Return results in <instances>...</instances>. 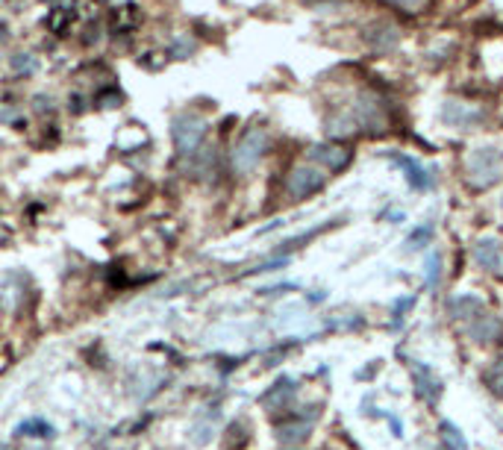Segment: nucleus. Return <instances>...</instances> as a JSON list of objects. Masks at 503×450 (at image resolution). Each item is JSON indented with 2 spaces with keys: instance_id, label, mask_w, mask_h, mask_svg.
I'll list each match as a JSON object with an SVG mask.
<instances>
[{
  "instance_id": "11",
  "label": "nucleus",
  "mask_w": 503,
  "mask_h": 450,
  "mask_svg": "<svg viewBox=\"0 0 503 450\" xmlns=\"http://www.w3.org/2000/svg\"><path fill=\"white\" fill-rule=\"evenodd\" d=\"M392 162H395L397 168H404V177H407V183H409L412 192H430L433 185H436L433 171L424 168L418 159H412V156H407V154H392Z\"/></svg>"
},
{
  "instance_id": "14",
  "label": "nucleus",
  "mask_w": 503,
  "mask_h": 450,
  "mask_svg": "<svg viewBox=\"0 0 503 450\" xmlns=\"http://www.w3.org/2000/svg\"><path fill=\"white\" fill-rule=\"evenodd\" d=\"M295 392H297V385H295L292 380H280V383H277L266 397H262V404H266V409H268V412L286 409V406H288V400L295 397Z\"/></svg>"
},
{
  "instance_id": "17",
  "label": "nucleus",
  "mask_w": 503,
  "mask_h": 450,
  "mask_svg": "<svg viewBox=\"0 0 503 450\" xmlns=\"http://www.w3.org/2000/svg\"><path fill=\"white\" fill-rule=\"evenodd\" d=\"M427 289H436L438 283H442V256L438 254H427Z\"/></svg>"
},
{
  "instance_id": "13",
  "label": "nucleus",
  "mask_w": 503,
  "mask_h": 450,
  "mask_svg": "<svg viewBox=\"0 0 503 450\" xmlns=\"http://www.w3.org/2000/svg\"><path fill=\"white\" fill-rule=\"evenodd\" d=\"M483 309H486L483 297H477V295H457L448 300V315L457 321H471L474 315H480Z\"/></svg>"
},
{
  "instance_id": "6",
  "label": "nucleus",
  "mask_w": 503,
  "mask_h": 450,
  "mask_svg": "<svg viewBox=\"0 0 503 450\" xmlns=\"http://www.w3.org/2000/svg\"><path fill=\"white\" fill-rule=\"evenodd\" d=\"M400 27L395 21L388 18H377L371 21L366 30H362V42H366V47L371 50L374 56H388L395 54V50L400 47Z\"/></svg>"
},
{
  "instance_id": "8",
  "label": "nucleus",
  "mask_w": 503,
  "mask_h": 450,
  "mask_svg": "<svg viewBox=\"0 0 503 450\" xmlns=\"http://www.w3.org/2000/svg\"><path fill=\"white\" fill-rule=\"evenodd\" d=\"M309 162L321 165L327 174H342L350 162H354V147L342 142H327V145H312L309 147Z\"/></svg>"
},
{
  "instance_id": "16",
  "label": "nucleus",
  "mask_w": 503,
  "mask_h": 450,
  "mask_svg": "<svg viewBox=\"0 0 503 450\" xmlns=\"http://www.w3.org/2000/svg\"><path fill=\"white\" fill-rule=\"evenodd\" d=\"M383 4L407 12V15H424V12L433 6V0H383Z\"/></svg>"
},
{
  "instance_id": "18",
  "label": "nucleus",
  "mask_w": 503,
  "mask_h": 450,
  "mask_svg": "<svg viewBox=\"0 0 503 450\" xmlns=\"http://www.w3.org/2000/svg\"><path fill=\"white\" fill-rule=\"evenodd\" d=\"M438 430H442V439L448 442L450 450H465V447H468V442H465V435H462L450 421H442V427H438Z\"/></svg>"
},
{
  "instance_id": "12",
  "label": "nucleus",
  "mask_w": 503,
  "mask_h": 450,
  "mask_svg": "<svg viewBox=\"0 0 503 450\" xmlns=\"http://www.w3.org/2000/svg\"><path fill=\"white\" fill-rule=\"evenodd\" d=\"M412 377H415V392H418V397L430 400V404H436L438 395H442V380L436 377L433 368H427L424 362H412Z\"/></svg>"
},
{
  "instance_id": "23",
  "label": "nucleus",
  "mask_w": 503,
  "mask_h": 450,
  "mask_svg": "<svg viewBox=\"0 0 503 450\" xmlns=\"http://www.w3.org/2000/svg\"><path fill=\"white\" fill-rule=\"evenodd\" d=\"M412 306H415V297H400V300H395V306H392L395 321L400 324V318H404V312H407V309H412Z\"/></svg>"
},
{
  "instance_id": "22",
  "label": "nucleus",
  "mask_w": 503,
  "mask_h": 450,
  "mask_svg": "<svg viewBox=\"0 0 503 450\" xmlns=\"http://www.w3.org/2000/svg\"><path fill=\"white\" fill-rule=\"evenodd\" d=\"M195 50H197V45L188 39V35H177V42L171 45V56H180L183 59L188 54H195Z\"/></svg>"
},
{
  "instance_id": "1",
  "label": "nucleus",
  "mask_w": 503,
  "mask_h": 450,
  "mask_svg": "<svg viewBox=\"0 0 503 450\" xmlns=\"http://www.w3.org/2000/svg\"><path fill=\"white\" fill-rule=\"evenodd\" d=\"M347 112L354 115L357 121V130L362 135H368V139H380V135H388L392 133V112H395V104L388 100L383 92L377 89H362L354 104L347 106Z\"/></svg>"
},
{
  "instance_id": "10",
  "label": "nucleus",
  "mask_w": 503,
  "mask_h": 450,
  "mask_svg": "<svg viewBox=\"0 0 503 450\" xmlns=\"http://www.w3.org/2000/svg\"><path fill=\"white\" fill-rule=\"evenodd\" d=\"M468 335L483 347L498 345V342H503V318H498V315H492V312L483 309L480 315H474L468 321Z\"/></svg>"
},
{
  "instance_id": "21",
  "label": "nucleus",
  "mask_w": 503,
  "mask_h": 450,
  "mask_svg": "<svg viewBox=\"0 0 503 450\" xmlns=\"http://www.w3.org/2000/svg\"><path fill=\"white\" fill-rule=\"evenodd\" d=\"M486 383H488V389H492L498 397H503V356L486 371Z\"/></svg>"
},
{
  "instance_id": "20",
  "label": "nucleus",
  "mask_w": 503,
  "mask_h": 450,
  "mask_svg": "<svg viewBox=\"0 0 503 450\" xmlns=\"http://www.w3.org/2000/svg\"><path fill=\"white\" fill-rule=\"evenodd\" d=\"M430 239H433V227H430V224H421V227H415V230L409 233L407 245H409L412 250H421V247L430 245Z\"/></svg>"
},
{
  "instance_id": "9",
  "label": "nucleus",
  "mask_w": 503,
  "mask_h": 450,
  "mask_svg": "<svg viewBox=\"0 0 503 450\" xmlns=\"http://www.w3.org/2000/svg\"><path fill=\"white\" fill-rule=\"evenodd\" d=\"M471 256H474L477 268H480V271H488V274H495V277H503V245H500V239H492V235L477 239L474 247H471Z\"/></svg>"
},
{
  "instance_id": "24",
  "label": "nucleus",
  "mask_w": 503,
  "mask_h": 450,
  "mask_svg": "<svg viewBox=\"0 0 503 450\" xmlns=\"http://www.w3.org/2000/svg\"><path fill=\"white\" fill-rule=\"evenodd\" d=\"M9 39V33H6V24H0V45H4Z\"/></svg>"
},
{
  "instance_id": "25",
  "label": "nucleus",
  "mask_w": 503,
  "mask_h": 450,
  "mask_svg": "<svg viewBox=\"0 0 503 450\" xmlns=\"http://www.w3.org/2000/svg\"><path fill=\"white\" fill-rule=\"evenodd\" d=\"M42 4H54V0H42Z\"/></svg>"
},
{
  "instance_id": "2",
  "label": "nucleus",
  "mask_w": 503,
  "mask_h": 450,
  "mask_svg": "<svg viewBox=\"0 0 503 450\" xmlns=\"http://www.w3.org/2000/svg\"><path fill=\"white\" fill-rule=\"evenodd\" d=\"M503 177V150L498 145H477L462 156V180L468 189L486 192Z\"/></svg>"
},
{
  "instance_id": "7",
  "label": "nucleus",
  "mask_w": 503,
  "mask_h": 450,
  "mask_svg": "<svg viewBox=\"0 0 503 450\" xmlns=\"http://www.w3.org/2000/svg\"><path fill=\"white\" fill-rule=\"evenodd\" d=\"M442 121L454 130H480L486 124V112H483V106L448 97L442 104Z\"/></svg>"
},
{
  "instance_id": "5",
  "label": "nucleus",
  "mask_w": 503,
  "mask_h": 450,
  "mask_svg": "<svg viewBox=\"0 0 503 450\" xmlns=\"http://www.w3.org/2000/svg\"><path fill=\"white\" fill-rule=\"evenodd\" d=\"M206 130H209V124L206 118H200L197 112H180V115L171 121V142L177 147V154L186 159V156H192L195 150L204 147Z\"/></svg>"
},
{
  "instance_id": "26",
  "label": "nucleus",
  "mask_w": 503,
  "mask_h": 450,
  "mask_svg": "<svg viewBox=\"0 0 503 450\" xmlns=\"http://www.w3.org/2000/svg\"><path fill=\"white\" fill-rule=\"evenodd\" d=\"M500 204H503V200H500Z\"/></svg>"
},
{
  "instance_id": "4",
  "label": "nucleus",
  "mask_w": 503,
  "mask_h": 450,
  "mask_svg": "<svg viewBox=\"0 0 503 450\" xmlns=\"http://www.w3.org/2000/svg\"><path fill=\"white\" fill-rule=\"evenodd\" d=\"M327 180H330V174L321 165H316V162H297V165L286 174V183H283L286 200H292V204L309 200L312 195H318L324 189Z\"/></svg>"
},
{
  "instance_id": "15",
  "label": "nucleus",
  "mask_w": 503,
  "mask_h": 450,
  "mask_svg": "<svg viewBox=\"0 0 503 450\" xmlns=\"http://www.w3.org/2000/svg\"><path fill=\"white\" fill-rule=\"evenodd\" d=\"M318 415V412H316ZM316 415H300V418H292L288 424H280V442H304L307 435H309V430H312V421H316Z\"/></svg>"
},
{
  "instance_id": "3",
  "label": "nucleus",
  "mask_w": 503,
  "mask_h": 450,
  "mask_svg": "<svg viewBox=\"0 0 503 450\" xmlns=\"http://www.w3.org/2000/svg\"><path fill=\"white\" fill-rule=\"evenodd\" d=\"M268 150H271L268 130L259 127V124H250L233 145V154H230L233 174H238V177H250V174L262 165V159L268 156Z\"/></svg>"
},
{
  "instance_id": "19",
  "label": "nucleus",
  "mask_w": 503,
  "mask_h": 450,
  "mask_svg": "<svg viewBox=\"0 0 503 450\" xmlns=\"http://www.w3.org/2000/svg\"><path fill=\"white\" fill-rule=\"evenodd\" d=\"M35 68H39V59H35L33 54H15V56H12V71H15V74L30 77V74H35Z\"/></svg>"
}]
</instances>
